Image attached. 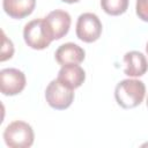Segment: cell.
Segmentation results:
<instances>
[{
	"label": "cell",
	"instance_id": "obj_1",
	"mask_svg": "<svg viewBox=\"0 0 148 148\" xmlns=\"http://www.w3.org/2000/svg\"><path fill=\"white\" fill-rule=\"evenodd\" d=\"M146 94V86L141 80L126 79L120 81L114 89L117 103L124 109H133L141 104Z\"/></svg>",
	"mask_w": 148,
	"mask_h": 148
},
{
	"label": "cell",
	"instance_id": "obj_2",
	"mask_svg": "<svg viewBox=\"0 0 148 148\" xmlns=\"http://www.w3.org/2000/svg\"><path fill=\"white\" fill-rule=\"evenodd\" d=\"M32 127L22 120L10 123L3 132L5 143L10 148H29L34 143Z\"/></svg>",
	"mask_w": 148,
	"mask_h": 148
},
{
	"label": "cell",
	"instance_id": "obj_3",
	"mask_svg": "<svg viewBox=\"0 0 148 148\" xmlns=\"http://www.w3.org/2000/svg\"><path fill=\"white\" fill-rule=\"evenodd\" d=\"M23 38L25 44L34 50H43L53 40L44 18H35L28 22L23 29Z\"/></svg>",
	"mask_w": 148,
	"mask_h": 148
},
{
	"label": "cell",
	"instance_id": "obj_4",
	"mask_svg": "<svg viewBox=\"0 0 148 148\" xmlns=\"http://www.w3.org/2000/svg\"><path fill=\"white\" fill-rule=\"evenodd\" d=\"M45 98L51 108L57 110H65L72 104L74 99V91L73 89L64 86L58 79H54L46 87Z\"/></svg>",
	"mask_w": 148,
	"mask_h": 148
},
{
	"label": "cell",
	"instance_id": "obj_5",
	"mask_svg": "<svg viewBox=\"0 0 148 148\" xmlns=\"http://www.w3.org/2000/svg\"><path fill=\"white\" fill-rule=\"evenodd\" d=\"M76 36L84 43L97 40L102 34V22L94 13H83L76 22Z\"/></svg>",
	"mask_w": 148,
	"mask_h": 148
},
{
	"label": "cell",
	"instance_id": "obj_6",
	"mask_svg": "<svg viewBox=\"0 0 148 148\" xmlns=\"http://www.w3.org/2000/svg\"><path fill=\"white\" fill-rule=\"evenodd\" d=\"M25 75L17 68H3L0 71V90L6 96L20 94L25 87Z\"/></svg>",
	"mask_w": 148,
	"mask_h": 148
},
{
	"label": "cell",
	"instance_id": "obj_7",
	"mask_svg": "<svg viewBox=\"0 0 148 148\" xmlns=\"http://www.w3.org/2000/svg\"><path fill=\"white\" fill-rule=\"evenodd\" d=\"M44 21L53 39L62 38L71 27V15L66 10L61 9L50 12L49 15L44 17Z\"/></svg>",
	"mask_w": 148,
	"mask_h": 148
},
{
	"label": "cell",
	"instance_id": "obj_8",
	"mask_svg": "<svg viewBox=\"0 0 148 148\" xmlns=\"http://www.w3.org/2000/svg\"><path fill=\"white\" fill-rule=\"evenodd\" d=\"M64 86L69 89L79 88L86 80V72L84 69L79 66L77 64H68L61 66L58 77H57Z\"/></svg>",
	"mask_w": 148,
	"mask_h": 148
},
{
	"label": "cell",
	"instance_id": "obj_9",
	"mask_svg": "<svg viewBox=\"0 0 148 148\" xmlns=\"http://www.w3.org/2000/svg\"><path fill=\"white\" fill-rule=\"evenodd\" d=\"M84 57H86L84 50L74 43H65L60 45L54 53V58L57 62L61 66L68 65V64L79 65L80 62L83 61Z\"/></svg>",
	"mask_w": 148,
	"mask_h": 148
},
{
	"label": "cell",
	"instance_id": "obj_10",
	"mask_svg": "<svg viewBox=\"0 0 148 148\" xmlns=\"http://www.w3.org/2000/svg\"><path fill=\"white\" fill-rule=\"evenodd\" d=\"M124 62L126 65L124 73L128 76H142L148 69V61L146 56L139 51H130L125 53Z\"/></svg>",
	"mask_w": 148,
	"mask_h": 148
},
{
	"label": "cell",
	"instance_id": "obj_11",
	"mask_svg": "<svg viewBox=\"0 0 148 148\" xmlns=\"http://www.w3.org/2000/svg\"><path fill=\"white\" fill-rule=\"evenodd\" d=\"M36 0H2V7L6 14L13 18H23L32 13Z\"/></svg>",
	"mask_w": 148,
	"mask_h": 148
},
{
	"label": "cell",
	"instance_id": "obj_12",
	"mask_svg": "<svg viewBox=\"0 0 148 148\" xmlns=\"http://www.w3.org/2000/svg\"><path fill=\"white\" fill-rule=\"evenodd\" d=\"M102 9L109 15H120L126 12L128 0H101Z\"/></svg>",
	"mask_w": 148,
	"mask_h": 148
},
{
	"label": "cell",
	"instance_id": "obj_13",
	"mask_svg": "<svg viewBox=\"0 0 148 148\" xmlns=\"http://www.w3.org/2000/svg\"><path fill=\"white\" fill-rule=\"evenodd\" d=\"M14 53V46L13 43L10 42V39H8L5 35V32L2 31V47H1V57H0V61H5L9 58H12Z\"/></svg>",
	"mask_w": 148,
	"mask_h": 148
},
{
	"label": "cell",
	"instance_id": "obj_14",
	"mask_svg": "<svg viewBox=\"0 0 148 148\" xmlns=\"http://www.w3.org/2000/svg\"><path fill=\"white\" fill-rule=\"evenodd\" d=\"M135 12L139 18L148 22V0H136Z\"/></svg>",
	"mask_w": 148,
	"mask_h": 148
},
{
	"label": "cell",
	"instance_id": "obj_15",
	"mask_svg": "<svg viewBox=\"0 0 148 148\" xmlns=\"http://www.w3.org/2000/svg\"><path fill=\"white\" fill-rule=\"evenodd\" d=\"M64 2H67V3H74V2H77L79 0H61Z\"/></svg>",
	"mask_w": 148,
	"mask_h": 148
},
{
	"label": "cell",
	"instance_id": "obj_16",
	"mask_svg": "<svg viewBox=\"0 0 148 148\" xmlns=\"http://www.w3.org/2000/svg\"><path fill=\"white\" fill-rule=\"evenodd\" d=\"M146 52H147V54H148V43H147V45H146Z\"/></svg>",
	"mask_w": 148,
	"mask_h": 148
},
{
	"label": "cell",
	"instance_id": "obj_17",
	"mask_svg": "<svg viewBox=\"0 0 148 148\" xmlns=\"http://www.w3.org/2000/svg\"><path fill=\"white\" fill-rule=\"evenodd\" d=\"M147 108H148V97H147Z\"/></svg>",
	"mask_w": 148,
	"mask_h": 148
}]
</instances>
